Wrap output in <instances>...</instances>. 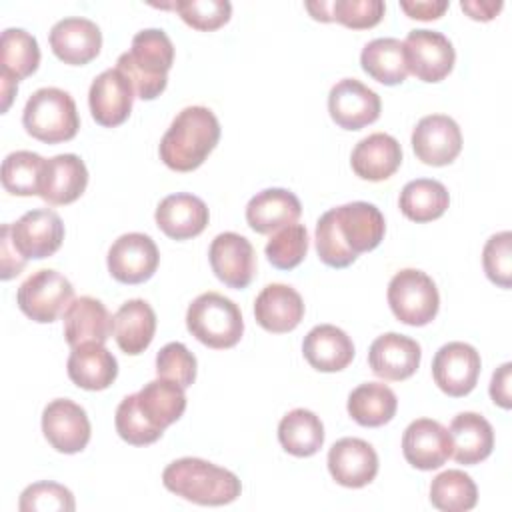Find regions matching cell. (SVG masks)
Here are the masks:
<instances>
[{
  "label": "cell",
  "instance_id": "6da1fadb",
  "mask_svg": "<svg viewBox=\"0 0 512 512\" xmlns=\"http://www.w3.org/2000/svg\"><path fill=\"white\" fill-rule=\"evenodd\" d=\"M386 232L382 212L370 202H348L324 212L316 222V252L330 268L350 266L374 250Z\"/></svg>",
  "mask_w": 512,
  "mask_h": 512
},
{
  "label": "cell",
  "instance_id": "7a4b0ae2",
  "mask_svg": "<svg viewBox=\"0 0 512 512\" xmlns=\"http://www.w3.org/2000/svg\"><path fill=\"white\" fill-rule=\"evenodd\" d=\"M220 140V122L206 106H186L176 114L164 132L158 154L160 160L176 170H196Z\"/></svg>",
  "mask_w": 512,
  "mask_h": 512
},
{
  "label": "cell",
  "instance_id": "3957f363",
  "mask_svg": "<svg viewBox=\"0 0 512 512\" xmlns=\"http://www.w3.org/2000/svg\"><path fill=\"white\" fill-rule=\"evenodd\" d=\"M162 484L172 494L200 506L230 504L242 492L234 472L194 456L170 462L162 472Z\"/></svg>",
  "mask_w": 512,
  "mask_h": 512
},
{
  "label": "cell",
  "instance_id": "277c9868",
  "mask_svg": "<svg viewBox=\"0 0 512 512\" xmlns=\"http://www.w3.org/2000/svg\"><path fill=\"white\" fill-rule=\"evenodd\" d=\"M174 62V44L162 28H144L134 34L128 52L120 54L116 68L122 70L142 100H154L168 84Z\"/></svg>",
  "mask_w": 512,
  "mask_h": 512
},
{
  "label": "cell",
  "instance_id": "5b68a950",
  "mask_svg": "<svg viewBox=\"0 0 512 512\" xmlns=\"http://www.w3.org/2000/svg\"><path fill=\"white\" fill-rule=\"evenodd\" d=\"M22 124L26 132L46 144L72 140L80 128V118L74 98L56 86L38 88L28 98Z\"/></svg>",
  "mask_w": 512,
  "mask_h": 512
},
{
  "label": "cell",
  "instance_id": "8992f818",
  "mask_svg": "<svg viewBox=\"0 0 512 512\" xmlns=\"http://www.w3.org/2000/svg\"><path fill=\"white\" fill-rule=\"evenodd\" d=\"M188 332L208 348L224 350L240 342L244 320L238 304L218 292H204L186 310Z\"/></svg>",
  "mask_w": 512,
  "mask_h": 512
},
{
  "label": "cell",
  "instance_id": "52a82bcc",
  "mask_svg": "<svg viewBox=\"0 0 512 512\" xmlns=\"http://www.w3.org/2000/svg\"><path fill=\"white\" fill-rule=\"evenodd\" d=\"M392 314L408 326H426L438 314L440 296L434 280L416 268L396 272L388 284Z\"/></svg>",
  "mask_w": 512,
  "mask_h": 512
},
{
  "label": "cell",
  "instance_id": "ba28073f",
  "mask_svg": "<svg viewBox=\"0 0 512 512\" xmlns=\"http://www.w3.org/2000/svg\"><path fill=\"white\" fill-rule=\"evenodd\" d=\"M74 288L70 280L52 268L32 272L18 288V308L34 322H54L72 302Z\"/></svg>",
  "mask_w": 512,
  "mask_h": 512
},
{
  "label": "cell",
  "instance_id": "9c48e42d",
  "mask_svg": "<svg viewBox=\"0 0 512 512\" xmlns=\"http://www.w3.org/2000/svg\"><path fill=\"white\" fill-rule=\"evenodd\" d=\"M404 44L408 72H412L422 82L444 80L456 60L452 42L438 30L416 28L410 30Z\"/></svg>",
  "mask_w": 512,
  "mask_h": 512
},
{
  "label": "cell",
  "instance_id": "30bf717a",
  "mask_svg": "<svg viewBox=\"0 0 512 512\" xmlns=\"http://www.w3.org/2000/svg\"><path fill=\"white\" fill-rule=\"evenodd\" d=\"M106 260L114 280L122 284H140L156 272L160 252L148 234L128 232L112 242Z\"/></svg>",
  "mask_w": 512,
  "mask_h": 512
},
{
  "label": "cell",
  "instance_id": "8fae6325",
  "mask_svg": "<svg viewBox=\"0 0 512 512\" xmlns=\"http://www.w3.org/2000/svg\"><path fill=\"white\" fill-rule=\"evenodd\" d=\"M42 432L48 444L62 454H76L90 442V420L86 410L68 400L56 398L42 410Z\"/></svg>",
  "mask_w": 512,
  "mask_h": 512
},
{
  "label": "cell",
  "instance_id": "7c38bea8",
  "mask_svg": "<svg viewBox=\"0 0 512 512\" xmlns=\"http://www.w3.org/2000/svg\"><path fill=\"white\" fill-rule=\"evenodd\" d=\"M480 368L482 362L476 348L458 340L440 346L432 360L434 382L452 398L466 396L474 390Z\"/></svg>",
  "mask_w": 512,
  "mask_h": 512
},
{
  "label": "cell",
  "instance_id": "4fadbf2b",
  "mask_svg": "<svg viewBox=\"0 0 512 512\" xmlns=\"http://www.w3.org/2000/svg\"><path fill=\"white\" fill-rule=\"evenodd\" d=\"M380 96L356 78L338 80L328 94L330 118L344 130H360L378 120Z\"/></svg>",
  "mask_w": 512,
  "mask_h": 512
},
{
  "label": "cell",
  "instance_id": "5bb4252c",
  "mask_svg": "<svg viewBox=\"0 0 512 512\" xmlns=\"http://www.w3.org/2000/svg\"><path fill=\"white\" fill-rule=\"evenodd\" d=\"M16 250L26 260L52 256L64 240L62 218L50 208H36L22 214L10 228Z\"/></svg>",
  "mask_w": 512,
  "mask_h": 512
},
{
  "label": "cell",
  "instance_id": "9a60e30c",
  "mask_svg": "<svg viewBox=\"0 0 512 512\" xmlns=\"http://www.w3.org/2000/svg\"><path fill=\"white\" fill-rule=\"evenodd\" d=\"M412 150L428 166H446L462 150L460 126L446 114H428L412 130Z\"/></svg>",
  "mask_w": 512,
  "mask_h": 512
},
{
  "label": "cell",
  "instance_id": "2e32d148",
  "mask_svg": "<svg viewBox=\"0 0 512 512\" xmlns=\"http://www.w3.org/2000/svg\"><path fill=\"white\" fill-rule=\"evenodd\" d=\"M134 86L128 76L118 68H108L100 72L88 92V106L92 118L106 128L120 126L132 112Z\"/></svg>",
  "mask_w": 512,
  "mask_h": 512
},
{
  "label": "cell",
  "instance_id": "e0dca14e",
  "mask_svg": "<svg viewBox=\"0 0 512 512\" xmlns=\"http://www.w3.org/2000/svg\"><path fill=\"white\" fill-rule=\"evenodd\" d=\"M212 272L228 288H246L256 272V254L248 238L236 232L218 234L208 250Z\"/></svg>",
  "mask_w": 512,
  "mask_h": 512
},
{
  "label": "cell",
  "instance_id": "ac0fdd59",
  "mask_svg": "<svg viewBox=\"0 0 512 512\" xmlns=\"http://www.w3.org/2000/svg\"><path fill=\"white\" fill-rule=\"evenodd\" d=\"M402 454L418 470H436L452 456V438L438 420L418 418L402 436Z\"/></svg>",
  "mask_w": 512,
  "mask_h": 512
},
{
  "label": "cell",
  "instance_id": "d6986e66",
  "mask_svg": "<svg viewBox=\"0 0 512 512\" xmlns=\"http://www.w3.org/2000/svg\"><path fill=\"white\" fill-rule=\"evenodd\" d=\"M330 476L346 488H362L378 474V454L362 438H340L328 450Z\"/></svg>",
  "mask_w": 512,
  "mask_h": 512
},
{
  "label": "cell",
  "instance_id": "ffe728a7",
  "mask_svg": "<svg viewBox=\"0 0 512 512\" xmlns=\"http://www.w3.org/2000/svg\"><path fill=\"white\" fill-rule=\"evenodd\" d=\"M50 48L64 64L82 66L100 54L102 32L84 16H68L52 26Z\"/></svg>",
  "mask_w": 512,
  "mask_h": 512
},
{
  "label": "cell",
  "instance_id": "44dd1931",
  "mask_svg": "<svg viewBox=\"0 0 512 512\" xmlns=\"http://www.w3.org/2000/svg\"><path fill=\"white\" fill-rule=\"evenodd\" d=\"M422 350L420 344L404 334L386 332L378 336L368 350V364L378 378L384 380H406L420 366Z\"/></svg>",
  "mask_w": 512,
  "mask_h": 512
},
{
  "label": "cell",
  "instance_id": "7402d4cb",
  "mask_svg": "<svg viewBox=\"0 0 512 512\" xmlns=\"http://www.w3.org/2000/svg\"><path fill=\"white\" fill-rule=\"evenodd\" d=\"M154 218L168 238L188 240L204 232L210 212L202 198L188 192H176L160 200Z\"/></svg>",
  "mask_w": 512,
  "mask_h": 512
},
{
  "label": "cell",
  "instance_id": "603a6c76",
  "mask_svg": "<svg viewBox=\"0 0 512 512\" xmlns=\"http://www.w3.org/2000/svg\"><path fill=\"white\" fill-rule=\"evenodd\" d=\"M114 332V316L92 296L74 298L64 310V336L70 348L86 342L104 344Z\"/></svg>",
  "mask_w": 512,
  "mask_h": 512
},
{
  "label": "cell",
  "instance_id": "cb8c5ba5",
  "mask_svg": "<svg viewBox=\"0 0 512 512\" xmlns=\"http://www.w3.org/2000/svg\"><path fill=\"white\" fill-rule=\"evenodd\" d=\"M88 186V170L80 156L58 154L46 160L40 198L52 206H64L78 200Z\"/></svg>",
  "mask_w": 512,
  "mask_h": 512
},
{
  "label": "cell",
  "instance_id": "d4e9b609",
  "mask_svg": "<svg viewBox=\"0 0 512 512\" xmlns=\"http://www.w3.org/2000/svg\"><path fill=\"white\" fill-rule=\"evenodd\" d=\"M254 318L268 332H290L304 318V300L288 284H268L254 300Z\"/></svg>",
  "mask_w": 512,
  "mask_h": 512
},
{
  "label": "cell",
  "instance_id": "484cf974",
  "mask_svg": "<svg viewBox=\"0 0 512 512\" xmlns=\"http://www.w3.org/2000/svg\"><path fill=\"white\" fill-rule=\"evenodd\" d=\"M400 164V142L386 132L368 134L354 146L350 154V166L356 172V176L370 182H382L390 178L400 168Z\"/></svg>",
  "mask_w": 512,
  "mask_h": 512
},
{
  "label": "cell",
  "instance_id": "4316f807",
  "mask_svg": "<svg viewBox=\"0 0 512 512\" xmlns=\"http://www.w3.org/2000/svg\"><path fill=\"white\" fill-rule=\"evenodd\" d=\"M302 214L298 196L286 188H266L246 204V222L258 234H272L296 224Z\"/></svg>",
  "mask_w": 512,
  "mask_h": 512
},
{
  "label": "cell",
  "instance_id": "83f0119b",
  "mask_svg": "<svg viewBox=\"0 0 512 512\" xmlns=\"http://www.w3.org/2000/svg\"><path fill=\"white\" fill-rule=\"evenodd\" d=\"M306 362L320 372L344 370L354 358V344L350 336L334 324L314 326L302 342Z\"/></svg>",
  "mask_w": 512,
  "mask_h": 512
},
{
  "label": "cell",
  "instance_id": "f1b7e54d",
  "mask_svg": "<svg viewBox=\"0 0 512 512\" xmlns=\"http://www.w3.org/2000/svg\"><path fill=\"white\" fill-rule=\"evenodd\" d=\"M68 378L84 390H104L118 376V362L104 344L86 342L72 348L68 362Z\"/></svg>",
  "mask_w": 512,
  "mask_h": 512
},
{
  "label": "cell",
  "instance_id": "f546056e",
  "mask_svg": "<svg viewBox=\"0 0 512 512\" xmlns=\"http://www.w3.org/2000/svg\"><path fill=\"white\" fill-rule=\"evenodd\" d=\"M452 458L458 464L472 466L486 460L494 448L492 424L476 412H460L450 422Z\"/></svg>",
  "mask_w": 512,
  "mask_h": 512
},
{
  "label": "cell",
  "instance_id": "4dcf8cb0",
  "mask_svg": "<svg viewBox=\"0 0 512 512\" xmlns=\"http://www.w3.org/2000/svg\"><path fill=\"white\" fill-rule=\"evenodd\" d=\"M156 332V314L142 298L126 300L114 314V338L122 352L142 354Z\"/></svg>",
  "mask_w": 512,
  "mask_h": 512
},
{
  "label": "cell",
  "instance_id": "1f68e13d",
  "mask_svg": "<svg viewBox=\"0 0 512 512\" xmlns=\"http://www.w3.org/2000/svg\"><path fill=\"white\" fill-rule=\"evenodd\" d=\"M136 402L144 418L160 432L174 424L186 410L184 388L160 376L136 392Z\"/></svg>",
  "mask_w": 512,
  "mask_h": 512
},
{
  "label": "cell",
  "instance_id": "d6a6232c",
  "mask_svg": "<svg viewBox=\"0 0 512 512\" xmlns=\"http://www.w3.org/2000/svg\"><path fill=\"white\" fill-rule=\"evenodd\" d=\"M348 414L354 422L366 428L388 424L398 408L396 394L382 382H364L348 396Z\"/></svg>",
  "mask_w": 512,
  "mask_h": 512
},
{
  "label": "cell",
  "instance_id": "836d02e7",
  "mask_svg": "<svg viewBox=\"0 0 512 512\" xmlns=\"http://www.w3.org/2000/svg\"><path fill=\"white\" fill-rule=\"evenodd\" d=\"M278 442L288 454L308 458L324 444V424L312 410L294 408L278 424Z\"/></svg>",
  "mask_w": 512,
  "mask_h": 512
},
{
  "label": "cell",
  "instance_id": "e575fe53",
  "mask_svg": "<svg viewBox=\"0 0 512 512\" xmlns=\"http://www.w3.org/2000/svg\"><path fill=\"white\" fill-rule=\"evenodd\" d=\"M362 70L386 86L402 84L408 76L404 44L398 38H374L360 54Z\"/></svg>",
  "mask_w": 512,
  "mask_h": 512
},
{
  "label": "cell",
  "instance_id": "d590c367",
  "mask_svg": "<svg viewBox=\"0 0 512 512\" xmlns=\"http://www.w3.org/2000/svg\"><path fill=\"white\" fill-rule=\"evenodd\" d=\"M450 204L448 190L432 178L410 180L398 198L400 212L412 222H430L440 218Z\"/></svg>",
  "mask_w": 512,
  "mask_h": 512
},
{
  "label": "cell",
  "instance_id": "8d00e7d4",
  "mask_svg": "<svg viewBox=\"0 0 512 512\" xmlns=\"http://www.w3.org/2000/svg\"><path fill=\"white\" fill-rule=\"evenodd\" d=\"M40 48L36 38L24 28H6L0 38V78L24 80L36 72Z\"/></svg>",
  "mask_w": 512,
  "mask_h": 512
},
{
  "label": "cell",
  "instance_id": "74e56055",
  "mask_svg": "<svg viewBox=\"0 0 512 512\" xmlns=\"http://www.w3.org/2000/svg\"><path fill=\"white\" fill-rule=\"evenodd\" d=\"M306 10L320 22H340L348 28L362 30L376 26L386 10L382 0H334L306 2Z\"/></svg>",
  "mask_w": 512,
  "mask_h": 512
},
{
  "label": "cell",
  "instance_id": "f35d334b",
  "mask_svg": "<svg viewBox=\"0 0 512 512\" xmlns=\"http://www.w3.org/2000/svg\"><path fill=\"white\" fill-rule=\"evenodd\" d=\"M46 160L30 150L10 152L2 162V186L14 196H38Z\"/></svg>",
  "mask_w": 512,
  "mask_h": 512
},
{
  "label": "cell",
  "instance_id": "ab89813d",
  "mask_svg": "<svg viewBox=\"0 0 512 512\" xmlns=\"http://www.w3.org/2000/svg\"><path fill=\"white\" fill-rule=\"evenodd\" d=\"M430 502L442 512H466L478 502L474 480L462 470H444L430 484Z\"/></svg>",
  "mask_w": 512,
  "mask_h": 512
},
{
  "label": "cell",
  "instance_id": "60d3db41",
  "mask_svg": "<svg viewBox=\"0 0 512 512\" xmlns=\"http://www.w3.org/2000/svg\"><path fill=\"white\" fill-rule=\"evenodd\" d=\"M266 258L278 270L296 268L308 252V230L302 224H290L276 230L266 242Z\"/></svg>",
  "mask_w": 512,
  "mask_h": 512
},
{
  "label": "cell",
  "instance_id": "b9f144b4",
  "mask_svg": "<svg viewBox=\"0 0 512 512\" xmlns=\"http://www.w3.org/2000/svg\"><path fill=\"white\" fill-rule=\"evenodd\" d=\"M114 424H116V432L118 436L132 444V446H146L156 442L164 432L156 430L140 412L138 402H136V394H128L122 398V402L116 408V416H114Z\"/></svg>",
  "mask_w": 512,
  "mask_h": 512
},
{
  "label": "cell",
  "instance_id": "7bdbcfd3",
  "mask_svg": "<svg viewBox=\"0 0 512 512\" xmlns=\"http://www.w3.org/2000/svg\"><path fill=\"white\" fill-rule=\"evenodd\" d=\"M20 512H72L76 508L72 492L58 482H34L24 488L18 502Z\"/></svg>",
  "mask_w": 512,
  "mask_h": 512
},
{
  "label": "cell",
  "instance_id": "ee69618b",
  "mask_svg": "<svg viewBox=\"0 0 512 512\" xmlns=\"http://www.w3.org/2000/svg\"><path fill=\"white\" fill-rule=\"evenodd\" d=\"M170 6L188 26L204 32L220 28L232 14V4L228 0H180Z\"/></svg>",
  "mask_w": 512,
  "mask_h": 512
},
{
  "label": "cell",
  "instance_id": "f6af8a7d",
  "mask_svg": "<svg viewBox=\"0 0 512 512\" xmlns=\"http://www.w3.org/2000/svg\"><path fill=\"white\" fill-rule=\"evenodd\" d=\"M156 374L188 388L196 380V358L182 342H168L156 354Z\"/></svg>",
  "mask_w": 512,
  "mask_h": 512
},
{
  "label": "cell",
  "instance_id": "bcb514c9",
  "mask_svg": "<svg viewBox=\"0 0 512 512\" xmlns=\"http://www.w3.org/2000/svg\"><path fill=\"white\" fill-rule=\"evenodd\" d=\"M512 234L502 230L492 234L482 250V266L486 276L500 288L512 286V250H510Z\"/></svg>",
  "mask_w": 512,
  "mask_h": 512
},
{
  "label": "cell",
  "instance_id": "7dc6e473",
  "mask_svg": "<svg viewBox=\"0 0 512 512\" xmlns=\"http://www.w3.org/2000/svg\"><path fill=\"white\" fill-rule=\"evenodd\" d=\"M10 228H12V224H2V230H0V278L2 280H10V278L18 276L28 262L16 250V246L12 242Z\"/></svg>",
  "mask_w": 512,
  "mask_h": 512
},
{
  "label": "cell",
  "instance_id": "c3c4849f",
  "mask_svg": "<svg viewBox=\"0 0 512 512\" xmlns=\"http://www.w3.org/2000/svg\"><path fill=\"white\" fill-rule=\"evenodd\" d=\"M400 8L414 20H436L446 12L448 2L446 0H402Z\"/></svg>",
  "mask_w": 512,
  "mask_h": 512
},
{
  "label": "cell",
  "instance_id": "681fc988",
  "mask_svg": "<svg viewBox=\"0 0 512 512\" xmlns=\"http://www.w3.org/2000/svg\"><path fill=\"white\" fill-rule=\"evenodd\" d=\"M510 372H512V364L504 362L490 380V398L494 404H498L500 408H510L512 406V396H510Z\"/></svg>",
  "mask_w": 512,
  "mask_h": 512
},
{
  "label": "cell",
  "instance_id": "f907efd6",
  "mask_svg": "<svg viewBox=\"0 0 512 512\" xmlns=\"http://www.w3.org/2000/svg\"><path fill=\"white\" fill-rule=\"evenodd\" d=\"M502 0H462L460 8L472 18L488 22L502 10Z\"/></svg>",
  "mask_w": 512,
  "mask_h": 512
}]
</instances>
